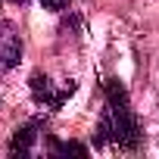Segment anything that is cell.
<instances>
[{"instance_id":"1","label":"cell","mask_w":159,"mask_h":159,"mask_svg":"<svg viewBox=\"0 0 159 159\" xmlns=\"http://www.w3.org/2000/svg\"><path fill=\"white\" fill-rule=\"evenodd\" d=\"M137 140H140V128L128 106V94L122 81H106V109L97 125V143H116L122 150H131L137 147Z\"/></svg>"},{"instance_id":"2","label":"cell","mask_w":159,"mask_h":159,"mask_svg":"<svg viewBox=\"0 0 159 159\" xmlns=\"http://www.w3.org/2000/svg\"><path fill=\"white\" fill-rule=\"evenodd\" d=\"M72 94H75V81H59V84H56L50 75H41V72L31 75V97H34L38 103L50 106V109H59Z\"/></svg>"},{"instance_id":"3","label":"cell","mask_w":159,"mask_h":159,"mask_svg":"<svg viewBox=\"0 0 159 159\" xmlns=\"http://www.w3.org/2000/svg\"><path fill=\"white\" fill-rule=\"evenodd\" d=\"M22 56V38L13 22H0V72H10Z\"/></svg>"},{"instance_id":"4","label":"cell","mask_w":159,"mask_h":159,"mask_svg":"<svg viewBox=\"0 0 159 159\" xmlns=\"http://www.w3.org/2000/svg\"><path fill=\"white\" fill-rule=\"evenodd\" d=\"M38 134H41V125H38V122H28V125L16 128V134H13V140H10V153H13V156H16V153H28V150L34 147Z\"/></svg>"},{"instance_id":"5","label":"cell","mask_w":159,"mask_h":159,"mask_svg":"<svg viewBox=\"0 0 159 159\" xmlns=\"http://www.w3.org/2000/svg\"><path fill=\"white\" fill-rule=\"evenodd\" d=\"M53 153L56 156H88V147L69 140V143H53Z\"/></svg>"},{"instance_id":"6","label":"cell","mask_w":159,"mask_h":159,"mask_svg":"<svg viewBox=\"0 0 159 159\" xmlns=\"http://www.w3.org/2000/svg\"><path fill=\"white\" fill-rule=\"evenodd\" d=\"M41 7H44V10L59 13V10H66V7H69V0H41Z\"/></svg>"},{"instance_id":"7","label":"cell","mask_w":159,"mask_h":159,"mask_svg":"<svg viewBox=\"0 0 159 159\" xmlns=\"http://www.w3.org/2000/svg\"><path fill=\"white\" fill-rule=\"evenodd\" d=\"M13 3H22V0H13Z\"/></svg>"}]
</instances>
